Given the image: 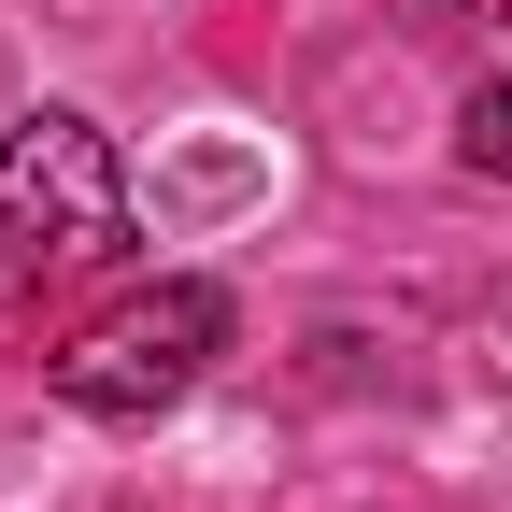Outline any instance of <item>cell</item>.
<instances>
[{
  "mask_svg": "<svg viewBox=\"0 0 512 512\" xmlns=\"http://www.w3.org/2000/svg\"><path fill=\"white\" fill-rule=\"evenodd\" d=\"M0 228L43 256H114L128 242V171L86 114H15L0 128Z\"/></svg>",
  "mask_w": 512,
  "mask_h": 512,
  "instance_id": "obj_2",
  "label": "cell"
},
{
  "mask_svg": "<svg viewBox=\"0 0 512 512\" xmlns=\"http://www.w3.org/2000/svg\"><path fill=\"white\" fill-rule=\"evenodd\" d=\"M427 15H512V0H427Z\"/></svg>",
  "mask_w": 512,
  "mask_h": 512,
  "instance_id": "obj_4",
  "label": "cell"
},
{
  "mask_svg": "<svg viewBox=\"0 0 512 512\" xmlns=\"http://www.w3.org/2000/svg\"><path fill=\"white\" fill-rule=\"evenodd\" d=\"M456 157H470L484 185H512V72H498V86H470V114H456Z\"/></svg>",
  "mask_w": 512,
  "mask_h": 512,
  "instance_id": "obj_3",
  "label": "cell"
},
{
  "mask_svg": "<svg viewBox=\"0 0 512 512\" xmlns=\"http://www.w3.org/2000/svg\"><path fill=\"white\" fill-rule=\"evenodd\" d=\"M228 285H200V271H171V285H128L100 328H72L57 342V399L72 413H100V427H157L171 399H200V370L228 356Z\"/></svg>",
  "mask_w": 512,
  "mask_h": 512,
  "instance_id": "obj_1",
  "label": "cell"
}]
</instances>
